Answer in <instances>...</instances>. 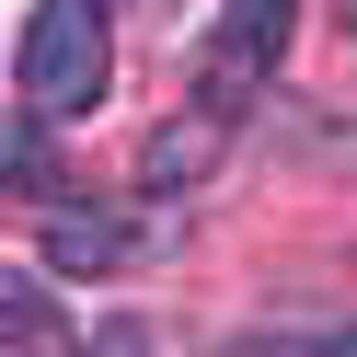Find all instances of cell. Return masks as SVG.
Returning a JSON list of instances; mask_svg holds the SVG:
<instances>
[{
    "label": "cell",
    "mask_w": 357,
    "mask_h": 357,
    "mask_svg": "<svg viewBox=\"0 0 357 357\" xmlns=\"http://www.w3.org/2000/svg\"><path fill=\"white\" fill-rule=\"evenodd\" d=\"M104 81H116V12L104 0H35L24 24V104L35 116H93Z\"/></svg>",
    "instance_id": "obj_1"
},
{
    "label": "cell",
    "mask_w": 357,
    "mask_h": 357,
    "mask_svg": "<svg viewBox=\"0 0 357 357\" xmlns=\"http://www.w3.org/2000/svg\"><path fill=\"white\" fill-rule=\"evenodd\" d=\"M288 24H300V0H231V12H219V35H208V93H196V104L242 116V93H265V81H277Z\"/></svg>",
    "instance_id": "obj_2"
},
{
    "label": "cell",
    "mask_w": 357,
    "mask_h": 357,
    "mask_svg": "<svg viewBox=\"0 0 357 357\" xmlns=\"http://www.w3.org/2000/svg\"><path fill=\"white\" fill-rule=\"evenodd\" d=\"M219 150H231V116H219V104L162 116V127L139 139V185H150V196H185V185H208V173H219Z\"/></svg>",
    "instance_id": "obj_3"
},
{
    "label": "cell",
    "mask_w": 357,
    "mask_h": 357,
    "mask_svg": "<svg viewBox=\"0 0 357 357\" xmlns=\"http://www.w3.org/2000/svg\"><path fill=\"white\" fill-rule=\"evenodd\" d=\"M47 265H70V277H104V265H127V231L116 219H47Z\"/></svg>",
    "instance_id": "obj_4"
},
{
    "label": "cell",
    "mask_w": 357,
    "mask_h": 357,
    "mask_svg": "<svg viewBox=\"0 0 357 357\" xmlns=\"http://www.w3.org/2000/svg\"><path fill=\"white\" fill-rule=\"evenodd\" d=\"M0 311H12V357H58V311H47V277H0Z\"/></svg>",
    "instance_id": "obj_5"
},
{
    "label": "cell",
    "mask_w": 357,
    "mask_h": 357,
    "mask_svg": "<svg viewBox=\"0 0 357 357\" xmlns=\"http://www.w3.org/2000/svg\"><path fill=\"white\" fill-rule=\"evenodd\" d=\"M12 185H24V196H47V116H35V104L12 116Z\"/></svg>",
    "instance_id": "obj_6"
},
{
    "label": "cell",
    "mask_w": 357,
    "mask_h": 357,
    "mask_svg": "<svg viewBox=\"0 0 357 357\" xmlns=\"http://www.w3.org/2000/svg\"><path fill=\"white\" fill-rule=\"evenodd\" d=\"M81 357H162V334H150V323H104Z\"/></svg>",
    "instance_id": "obj_7"
},
{
    "label": "cell",
    "mask_w": 357,
    "mask_h": 357,
    "mask_svg": "<svg viewBox=\"0 0 357 357\" xmlns=\"http://www.w3.org/2000/svg\"><path fill=\"white\" fill-rule=\"evenodd\" d=\"M300 357H357V334H323V346H300Z\"/></svg>",
    "instance_id": "obj_8"
},
{
    "label": "cell",
    "mask_w": 357,
    "mask_h": 357,
    "mask_svg": "<svg viewBox=\"0 0 357 357\" xmlns=\"http://www.w3.org/2000/svg\"><path fill=\"white\" fill-rule=\"evenodd\" d=\"M231 357H300V346H231Z\"/></svg>",
    "instance_id": "obj_9"
}]
</instances>
